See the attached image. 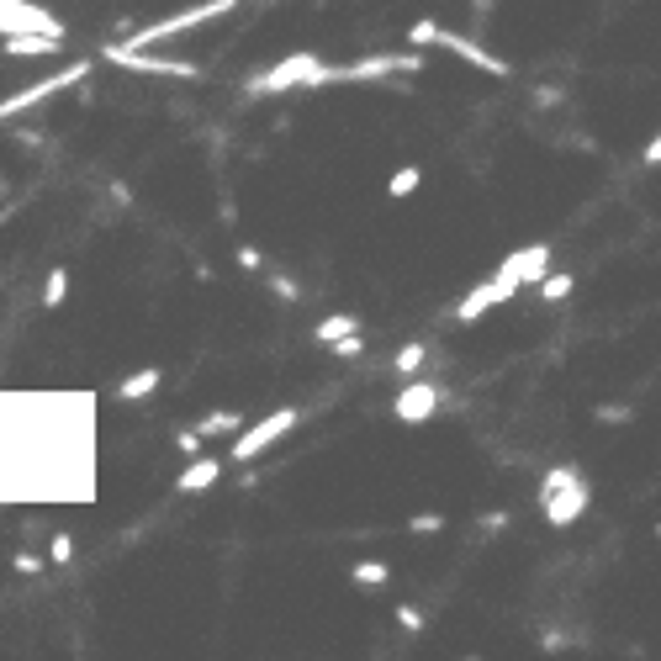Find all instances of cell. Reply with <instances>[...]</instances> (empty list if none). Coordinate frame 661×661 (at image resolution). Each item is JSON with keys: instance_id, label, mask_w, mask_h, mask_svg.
<instances>
[{"instance_id": "6da1fadb", "label": "cell", "mask_w": 661, "mask_h": 661, "mask_svg": "<svg viewBox=\"0 0 661 661\" xmlns=\"http://www.w3.org/2000/svg\"><path fill=\"white\" fill-rule=\"evenodd\" d=\"M587 503H593V482L577 471V466H550L545 471V482H540V508H545V524H577Z\"/></svg>"}, {"instance_id": "7a4b0ae2", "label": "cell", "mask_w": 661, "mask_h": 661, "mask_svg": "<svg viewBox=\"0 0 661 661\" xmlns=\"http://www.w3.org/2000/svg\"><path fill=\"white\" fill-rule=\"evenodd\" d=\"M244 0H201V6H186V11H175V16H159V22L149 27H138V32H127L122 48H154V43H175V38H186L191 27H207V22H223V16H233Z\"/></svg>"}, {"instance_id": "3957f363", "label": "cell", "mask_w": 661, "mask_h": 661, "mask_svg": "<svg viewBox=\"0 0 661 661\" xmlns=\"http://www.w3.org/2000/svg\"><path fill=\"white\" fill-rule=\"evenodd\" d=\"M106 64H117V69H133V75H149V80H201V64H191V59H170V53H143V48H122V43H112L101 53Z\"/></svg>"}, {"instance_id": "277c9868", "label": "cell", "mask_w": 661, "mask_h": 661, "mask_svg": "<svg viewBox=\"0 0 661 661\" xmlns=\"http://www.w3.org/2000/svg\"><path fill=\"white\" fill-rule=\"evenodd\" d=\"M90 75V64L80 59V64H69V69H59V75H48V80H38V85H22L16 96H6L0 101V122H16L22 112H32V106H43V101H53L59 90H69V85H80Z\"/></svg>"}, {"instance_id": "5b68a950", "label": "cell", "mask_w": 661, "mask_h": 661, "mask_svg": "<svg viewBox=\"0 0 661 661\" xmlns=\"http://www.w3.org/2000/svg\"><path fill=\"white\" fill-rule=\"evenodd\" d=\"M312 75H318V53H291V59L281 64H270L265 75H254L249 80V96H281V90H307Z\"/></svg>"}, {"instance_id": "8992f818", "label": "cell", "mask_w": 661, "mask_h": 661, "mask_svg": "<svg viewBox=\"0 0 661 661\" xmlns=\"http://www.w3.org/2000/svg\"><path fill=\"white\" fill-rule=\"evenodd\" d=\"M291 429H297V408H275V413H265L254 429H244L238 434V445H233V461H254V455H265L275 439H286Z\"/></svg>"}, {"instance_id": "52a82bcc", "label": "cell", "mask_w": 661, "mask_h": 661, "mask_svg": "<svg viewBox=\"0 0 661 661\" xmlns=\"http://www.w3.org/2000/svg\"><path fill=\"white\" fill-rule=\"evenodd\" d=\"M439 402H445V387H439V381H418V376H408V387L397 392L392 413L402 418V424H424V418L439 413Z\"/></svg>"}, {"instance_id": "ba28073f", "label": "cell", "mask_w": 661, "mask_h": 661, "mask_svg": "<svg viewBox=\"0 0 661 661\" xmlns=\"http://www.w3.org/2000/svg\"><path fill=\"white\" fill-rule=\"evenodd\" d=\"M498 275L513 286V291H524V286H540L545 275H550V244H529V249H513L508 260L498 265Z\"/></svg>"}, {"instance_id": "9c48e42d", "label": "cell", "mask_w": 661, "mask_h": 661, "mask_svg": "<svg viewBox=\"0 0 661 661\" xmlns=\"http://www.w3.org/2000/svg\"><path fill=\"white\" fill-rule=\"evenodd\" d=\"M508 297H519V291H513V286L503 281V275H492V281L471 286L466 297L455 302V318H461V323H476V318H487V312L498 307V302H508Z\"/></svg>"}, {"instance_id": "30bf717a", "label": "cell", "mask_w": 661, "mask_h": 661, "mask_svg": "<svg viewBox=\"0 0 661 661\" xmlns=\"http://www.w3.org/2000/svg\"><path fill=\"white\" fill-rule=\"evenodd\" d=\"M439 48H450L455 59H466V64H476L482 75H503L508 80V64L498 59V53H487L482 43H471V38H461V32H450V27H439V38H434Z\"/></svg>"}, {"instance_id": "8fae6325", "label": "cell", "mask_w": 661, "mask_h": 661, "mask_svg": "<svg viewBox=\"0 0 661 661\" xmlns=\"http://www.w3.org/2000/svg\"><path fill=\"white\" fill-rule=\"evenodd\" d=\"M6 53L11 59H59L64 53V32H6Z\"/></svg>"}, {"instance_id": "7c38bea8", "label": "cell", "mask_w": 661, "mask_h": 661, "mask_svg": "<svg viewBox=\"0 0 661 661\" xmlns=\"http://www.w3.org/2000/svg\"><path fill=\"white\" fill-rule=\"evenodd\" d=\"M217 476H223V461H191L186 471L175 476V492H207V487H217Z\"/></svg>"}, {"instance_id": "4fadbf2b", "label": "cell", "mask_w": 661, "mask_h": 661, "mask_svg": "<svg viewBox=\"0 0 661 661\" xmlns=\"http://www.w3.org/2000/svg\"><path fill=\"white\" fill-rule=\"evenodd\" d=\"M159 387H164V371H159V365H143V371H133V376H127L122 387H117V397H122V402H143V397H154Z\"/></svg>"}, {"instance_id": "5bb4252c", "label": "cell", "mask_w": 661, "mask_h": 661, "mask_svg": "<svg viewBox=\"0 0 661 661\" xmlns=\"http://www.w3.org/2000/svg\"><path fill=\"white\" fill-rule=\"evenodd\" d=\"M196 429L207 434V439H223V434H233V429H244V413H233V408H217V413H207V418H201Z\"/></svg>"}, {"instance_id": "9a60e30c", "label": "cell", "mask_w": 661, "mask_h": 661, "mask_svg": "<svg viewBox=\"0 0 661 661\" xmlns=\"http://www.w3.org/2000/svg\"><path fill=\"white\" fill-rule=\"evenodd\" d=\"M64 297H69V270H64V265H53V270H48V281H43V307H48V312H59Z\"/></svg>"}, {"instance_id": "2e32d148", "label": "cell", "mask_w": 661, "mask_h": 661, "mask_svg": "<svg viewBox=\"0 0 661 661\" xmlns=\"http://www.w3.org/2000/svg\"><path fill=\"white\" fill-rule=\"evenodd\" d=\"M424 360H429V344H402L397 360H392V371L397 376H418V371H424Z\"/></svg>"}, {"instance_id": "e0dca14e", "label": "cell", "mask_w": 661, "mask_h": 661, "mask_svg": "<svg viewBox=\"0 0 661 661\" xmlns=\"http://www.w3.org/2000/svg\"><path fill=\"white\" fill-rule=\"evenodd\" d=\"M418 186H424V170H418V164H402V170L387 180V191H392L397 201H402V196H413Z\"/></svg>"}, {"instance_id": "ac0fdd59", "label": "cell", "mask_w": 661, "mask_h": 661, "mask_svg": "<svg viewBox=\"0 0 661 661\" xmlns=\"http://www.w3.org/2000/svg\"><path fill=\"white\" fill-rule=\"evenodd\" d=\"M355 328H360V318H350V312H334V318L318 323V339L334 344V339H344V334H355Z\"/></svg>"}, {"instance_id": "d6986e66", "label": "cell", "mask_w": 661, "mask_h": 661, "mask_svg": "<svg viewBox=\"0 0 661 661\" xmlns=\"http://www.w3.org/2000/svg\"><path fill=\"white\" fill-rule=\"evenodd\" d=\"M360 587H387V577H392V566L387 561H355V572H350Z\"/></svg>"}, {"instance_id": "ffe728a7", "label": "cell", "mask_w": 661, "mask_h": 661, "mask_svg": "<svg viewBox=\"0 0 661 661\" xmlns=\"http://www.w3.org/2000/svg\"><path fill=\"white\" fill-rule=\"evenodd\" d=\"M535 291H540V302H566L577 291V281H572V275H545Z\"/></svg>"}, {"instance_id": "44dd1931", "label": "cell", "mask_w": 661, "mask_h": 661, "mask_svg": "<svg viewBox=\"0 0 661 661\" xmlns=\"http://www.w3.org/2000/svg\"><path fill=\"white\" fill-rule=\"evenodd\" d=\"M328 350H334L339 360H360V355H365V334H360V328H355V334H344V339H334V344H328Z\"/></svg>"}, {"instance_id": "7402d4cb", "label": "cell", "mask_w": 661, "mask_h": 661, "mask_svg": "<svg viewBox=\"0 0 661 661\" xmlns=\"http://www.w3.org/2000/svg\"><path fill=\"white\" fill-rule=\"evenodd\" d=\"M434 38H439V22H434V16H424V22L408 27V43H413V48H434Z\"/></svg>"}, {"instance_id": "603a6c76", "label": "cell", "mask_w": 661, "mask_h": 661, "mask_svg": "<svg viewBox=\"0 0 661 661\" xmlns=\"http://www.w3.org/2000/svg\"><path fill=\"white\" fill-rule=\"evenodd\" d=\"M48 561H53V566H69V561H75V535H53Z\"/></svg>"}, {"instance_id": "cb8c5ba5", "label": "cell", "mask_w": 661, "mask_h": 661, "mask_svg": "<svg viewBox=\"0 0 661 661\" xmlns=\"http://www.w3.org/2000/svg\"><path fill=\"white\" fill-rule=\"evenodd\" d=\"M408 529L413 535H439V529H445V513H413Z\"/></svg>"}, {"instance_id": "d4e9b609", "label": "cell", "mask_w": 661, "mask_h": 661, "mask_svg": "<svg viewBox=\"0 0 661 661\" xmlns=\"http://www.w3.org/2000/svg\"><path fill=\"white\" fill-rule=\"evenodd\" d=\"M238 270H249V275H254V270H265V254L254 249V244H238Z\"/></svg>"}, {"instance_id": "484cf974", "label": "cell", "mask_w": 661, "mask_h": 661, "mask_svg": "<svg viewBox=\"0 0 661 661\" xmlns=\"http://www.w3.org/2000/svg\"><path fill=\"white\" fill-rule=\"evenodd\" d=\"M270 291H275V297H286V302H297V297H302V286L291 281V275H270Z\"/></svg>"}, {"instance_id": "4316f807", "label": "cell", "mask_w": 661, "mask_h": 661, "mask_svg": "<svg viewBox=\"0 0 661 661\" xmlns=\"http://www.w3.org/2000/svg\"><path fill=\"white\" fill-rule=\"evenodd\" d=\"M201 445H207V434H201V429H180L175 434V450H186V455H196Z\"/></svg>"}, {"instance_id": "83f0119b", "label": "cell", "mask_w": 661, "mask_h": 661, "mask_svg": "<svg viewBox=\"0 0 661 661\" xmlns=\"http://www.w3.org/2000/svg\"><path fill=\"white\" fill-rule=\"evenodd\" d=\"M397 624H402V630H424V609H413V603H402V609H397Z\"/></svg>"}, {"instance_id": "f1b7e54d", "label": "cell", "mask_w": 661, "mask_h": 661, "mask_svg": "<svg viewBox=\"0 0 661 661\" xmlns=\"http://www.w3.org/2000/svg\"><path fill=\"white\" fill-rule=\"evenodd\" d=\"M11 566H16L22 577H32V572H43V556H32V550H22V556H16Z\"/></svg>"}, {"instance_id": "f546056e", "label": "cell", "mask_w": 661, "mask_h": 661, "mask_svg": "<svg viewBox=\"0 0 661 661\" xmlns=\"http://www.w3.org/2000/svg\"><path fill=\"white\" fill-rule=\"evenodd\" d=\"M635 408H598V424H630Z\"/></svg>"}, {"instance_id": "4dcf8cb0", "label": "cell", "mask_w": 661, "mask_h": 661, "mask_svg": "<svg viewBox=\"0 0 661 661\" xmlns=\"http://www.w3.org/2000/svg\"><path fill=\"white\" fill-rule=\"evenodd\" d=\"M566 96H561V85H540L535 90V106H561Z\"/></svg>"}, {"instance_id": "1f68e13d", "label": "cell", "mask_w": 661, "mask_h": 661, "mask_svg": "<svg viewBox=\"0 0 661 661\" xmlns=\"http://www.w3.org/2000/svg\"><path fill=\"white\" fill-rule=\"evenodd\" d=\"M482 529H508V513H503V508H492V513H482Z\"/></svg>"}, {"instance_id": "d6a6232c", "label": "cell", "mask_w": 661, "mask_h": 661, "mask_svg": "<svg viewBox=\"0 0 661 661\" xmlns=\"http://www.w3.org/2000/svg\"><path fill=\"white\" fill-rule=\"evenodd\" d=\"M540 646H545V651H561V646H566V635H561V630H545V635H540Z\"/></svg>"}, {"instance_id": "836d02e7", "label": "cell", "mask_w": 661, "mask_h": 661, "mask_svg": "<svg viewBox=\"0 0 661 661\" xmlns=\"http://www.w3.org/2000/svg\"><path fill=\"white\" fill-rule=\"evenodd\" d=\"M646 164H651V170H656V164H661V133L646 143Z\"/></svg>"}, {"instance_id": "e575fe53", "label": "cell", "mask_w": 661, "mask_h": 661, "mask_svg": "<svg viewBox=\"0 0 661 661\" xmlns=\"http://www.w3.org/2000/svg\"><path fill=\"white\" fill-rule=\"evenodd\" d=\"M492 6V0H471V11H487Z\"/></svg>"}, {"instance_id": "d590c367", "label": "cell", "mask_w": 661, "mask_h": 661, "mask_svg": "<svg viewBox=\"0 0 661 661\" xmlns=\"http://www.w3.org/2000/svg\"><path fill=\"white\" fill-rule=\"evenodd\" d=\"M6 223H11V207H6V212H0V228H6Z\"/></svg>"}, {"instance_id": "8d00e7d4", "label": "cell", "mask_w": 661, "mask_h": 661, "mask_svg": "<svg viewBox=\"0 0 661 661\" xmlns=\"http://www.w3.org/2000/svg\"><path fill=\"white\" fill-rule=\"evenodd\" d=\"M656 540H661V524H656Z\"/></svg>"}, {"instance_id": "74e56055", "label": "cell", "mask_w": 661, "mask_h": 661, "mask_svg": "<svg viewBox=\"0 0 661 661\" xmlns=\"http://www.w3.org/2000/svg\"><path fill=\"white\" fill-rule=\"evenodd\" d=\"M0 191H6V180H0Z\"/></svg>"}]
</instances>
